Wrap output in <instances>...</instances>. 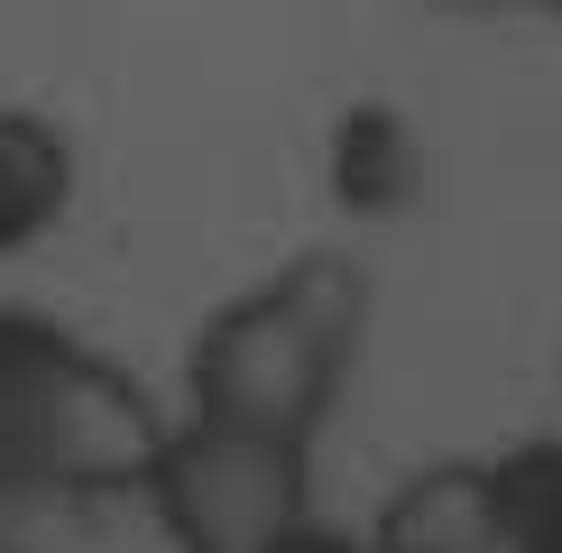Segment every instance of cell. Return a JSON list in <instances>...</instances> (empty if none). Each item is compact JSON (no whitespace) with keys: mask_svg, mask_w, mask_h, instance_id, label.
Instances as JSON below:
<instances>
[{"mask_svg":"<svg viewBox=\"0 0 562 553\" xmlns=\"http://www.w3.org/2000/svg\"><path fill=\"white\" fill-rule=\"evenodd\" d=\"M167 425L176 415L121 360L75 341L56 314L0 305V479H37L75 507L138 498Z\"/></svg>","mask_w":562,"mask_h":553,"instance_id":"2","label":"cell"},{"mask_svg":"<svg viewBox=\"0 0 562 553\" xmlns=\"http://www.w3.org/2000/svg\"><path fill=\"white\" fill-rule=\"evenodd\" d=\"M268 553H369V535H341V526H323V517H304V526H286Z\"/></svg>","mask_w":562,"mask_h":553,"instance_id":"9","label":"cell"},{"mask_svg":"<svg viewBox=\"0 0 562 553\" xmlns=\"http://www.w3.org/2000/svg\"><path fill=\"white\" fill-rule=\"evenodd\" d=\"M75 213V138L46 111L0 102V259H29Z\"/></svg>","mask_w":562,"mask_h":553,"instance_id":"4","label":"cell"},{"mask_svg":"<svg viewBox=\"0 0 562 553\" xmlns=\"http://www.w3.org/2000/svg\"><path fill=\"white\" fill-rule=\"evenodd\" d=\"M138 498L176 553H268L286 526L314 517V452L176 415Z\"/></svg>","mask_w":562,"mask_h":553,"instance_id":"3","label":"cell"},{"mask_svg":"<svg viewBox=\"0 0 562 553\" xmlns=\"http://www.w3.org/2000/svg\"><path fill=\"white\" fill-rule=\"evenodd\" d=\"M350 351H360V276L341 259H295L268 286L213 305L184 351V415L314 452L323 415L341 406Z\"/></svg>","mask_w":562,"mask_h":553,"instance_id":"1","label":"cell"},{"mask_svg":"<svg viewBox=\"0 0 562 553\" xmlns=\"http://www.w3.org/2000/svg\"><path fill=\"white\" fill-rule=\"evenodd\" d=\"M92 507L37 489V479H0V553H83Z\"/></svg>","mask_w":562,"mask_h":553,"instance_id":"8","label":"cell"},{"mask_svg":"<svg viewBox=\"0 0 562 553\" xmlns=\"http://www.w3.org/2000/svg\"><path fill=\"white\" fill-rule=\"evenodd\" d=\"M369 553H498V535H488V479H480V461L415 471L406 489L379 507Z\"/></svg>","mask_w":562,"mask_h":553,"instance_id":"5","label":"cell"},{"mask_svg":"<svg viewBox=\"0 0 562 553\" xmlns=\"http://www.w3.org/2000/svg\"><path fill=\"white\" fill-rule=\"evenodd\" d=\"M488 535L498 553H562V443H517L488 452Z\"/></svg>","mask_w":562,"mask_h":553,"instance_id":"6","label":"cell"},{"mask_svg":"<svg viewBox=\"0 0 562 553\" xmlns=\"http://www.w3.org/2000/svg\"><path fill=\"white\" fill-rule=\"evenodd\" d=\"M535 10H562V0H535Z\"/></svg>","mask_w":562,"mask_h":553,"instance_id":"10","label":"cell"},{"mask_svg":"<svg viewBox=\"0 0 562 553\" xmlns=\"http://www.w3.org/2000/svg\"><path fill=\"white\" fill-rule=\"evenodd\" d=\"M333 148H341V157H333V184H341V203H350V213H387V203L415 184L406 129H396L387 111H350Z\"/></svg>","mask_w":562,"mask_h":553,"instance_id":"7","label":"cell"}]
</instances>
